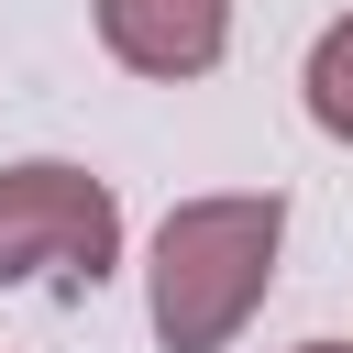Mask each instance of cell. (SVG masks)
<instances>
[{"label": "cell", "mask_w": 353, "mask_h": 353, "mask_svg": "<svg viewBox=\"0 0 353 353\" xmlns=\"http://www.w3.org/2000/svg\"><path fill=\"white\" fill-rule=\"evenodd\" d=\"M276 243H287V199L276 188H221V199H176L143 265L154 298V342L165 353H221L265 287H276Z\"/></svg>", "instance_id": "1"}, {"label": "cell", "mask_w": 353, "mask_h": 353, "mask_svg": "<svg viewBox=\"0 0 353 353\" xmlns=\"http://www.w3.org/2000/svg\"><path fill=\"white\" fill-rule=\"evenodd\" d=\"M121 265V199L66 165V154H33V165H0V287H99Z\"/></svg>", "instance_id": "2"}, {"label": "cell", "mask_w": 353, "mask_h": 353, "mask_svg": "<svg viewBox=\"0 0 353 353\" xmlns=\"http://www.w3.org/2000/svg\"><path fill=\"white\" fill-rule=\"evenodd\" d=\"M99 44L132 77H210L232 55V0H99Z\"/></svg>", "instance_id": "3"}, {"label": "cell", "mask_w": 353, "mask_h": 353, "mask_svg": "<svg viewBox=\"0 0 353 353\" xmlns=\"http://www.w3.org/2000/svg\"><path fill=\"white\" fill-rule=\"evenodd\" d=\"M298 88H309V121H320L331 143H353V11L309 44V77H298Z\"/></svg>", "instance_id": "4"}, {"label": "cell", "mask_w": 353, "mask_h": 353, "mask_svg": "<svg viewBox=\"0 0 353 353\" xmlns=\"http://www.w3.org/2000/svg\"><path fill=\"white\" fill-rule=\"evenodd\" d=\"M298 353H353V342H298Z\"/></svg>", "instance_id": "5"}]
</instances>
